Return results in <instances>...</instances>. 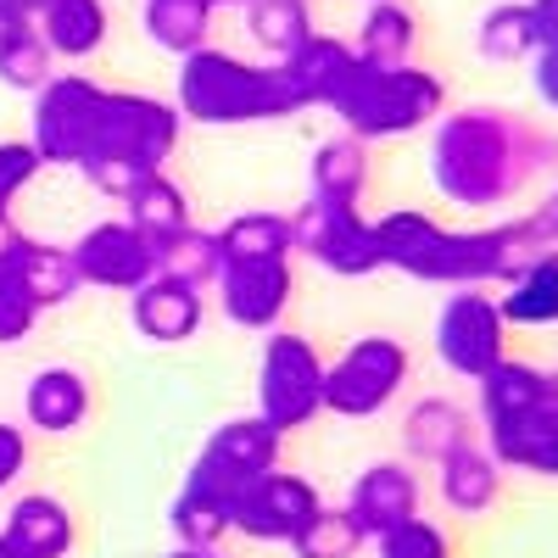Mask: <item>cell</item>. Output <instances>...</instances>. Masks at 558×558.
<instances>
[{
    "label": "cell",
    "instance_id": "3957f363",
    "mask_svg": "<svg viewBox=\"0 0 558 558\" xmlns=\"http://www.w3.org/2000/svg\"><path fill=\"white\" fill-rule=\"evenodd\" d=\"M173 107L191 123H274V118H296L302 101L279 62H246L235 51H202L179 57V78H173Z\"/></svg>",
    "mask_w": 558,
    "mask_h": 558
},
{
    "label": "cell",
    "instance_id": "603a6c76",
    "mask_svg": "<svg viewBox=\"0 0 558 558\" xmlns=\"http://www.w3.org/2000/svg\"><path fill=\"white\" fill-rule=\"evenodd\" d=\"M12 279L23 286V296L45 313V307H62L84 291V279L73 268V252L68 246H45V241H23L12 257H7Z\"/></svg>",
    "mask_w": 558,
    "mask_h": 558
},
{
    "label": "cell",
    "instance_id": "f1b7e54d",
    "mask_svg": "<svg viewBox=\"0 0 558 558\" xmlns=\"http://www.w3.org/2000/svg\"><path fill=\"white\" fill-rule=\"evenodd\" d=\"M413 45H418V17L408 7H397V0H368L352 51L375 68H402V62H413Z\"/></svg>",
    "mask_w": 558,
    "mask_h": 558
},
{
    "label": "cell",
    "instance_id": "4fadbf2b",
    "mask_svg": "<svg viewBox=\"0 0 558 558\" xmlns=\"http://www.w3.org/2000/svg\"><path fill=\"white\" fill-rule=\"evenodd\" d=\"M318 508L324 502H318V486L307 475L268 470L263 481H252L235 497V520H229V531H241L246 542H286L291 547Z\"/></svg>",
    "mask_w": 558,
    "mask_h": 558
},
{
    "label": "cell",
    "instance_id": "9c48e42d",
    "mask_svg": "<svg viewBox=\"0 0 558 558\" xmlns=\"http://www.w3.org/2000/svg\"><path fill=\"white\" fill-rule=\"evenodd\" d=\"M279 447H286V436H279L268 418H257V413L223 418V425L207 436V447L196 452V463H191V475H184V481L235 502L252 481H263L268 470H279Z\"/></svg>",
    "mask_w": 558,
    "mask_h": 558
},
{
    "label": "cell",
    "instance_id": "8992f818",
    "mask_svg": "<svg viewBox=\"0 0 558 558\" xmlns=\"http://www.w3.org/2000/svg\"><path fill=\"white\" fill-rule=\"evenodd\" d=\"M318 413H324V357L296 330H268L257 357V418H268L279 436H291L307 430Z\"/></svg>",
    "mask_w": 558,
    "mask_h": 558
},
{
    "label": "cell",
    "instance_id": "74e56055",
    "mask_svg": "<svg viewBox=\"0 0 558 558\" xmlns=\"http://www.w3.org/2000/svg\"><path fill=\"white\" fill-rule=\"evenodd\" d=\"M375 547H380V558H452L447 531H441V525H430V520H408V525L386 531Z\"/></svg>",
    "mask_w": 558,
    "mask_h": 558
},
{
    "label": "cell",
    "instance_id": "681fc988",
    "mask_svg": "<svg viewBox=\"0 0 558 558\" xmlns=\"http://www.w3.org/2000/svg\"><path fill=\"white\" fill-rule=\"evenodd\" d=\"M547 375H553V402H558V368H547Z\"/></svg>",
    "mask_w": 558,
    "mask_h": 558
},
{
    "label": "cell",
    "instance_id": "8fae6325",
    "mask_svg": "<svg viewBox=\"0 0 558 558\" xmlns=\"http://www.w3.org/2000/svg\"><path fill=\"white\" fill-rule=\"evenodd\" d=\"M291 246L307 252L318 268H330L341 279H363L386 268L380 263V235H375V218H363L357 207H330V202H313L291 218Z\"/></svg>",
    "mask_w": 558,
    "mask_h": 558
},
{
    "label": "cell",
    "instance_id": "f546056e",
    "mask_svg": "<svg viewBox=\"0 0 558 558\" xmlns=\"http://www.w3.org/2000/svg\"><path fill=\"white\" fill-rule=\"evenodd\" d=\"M246 34L257 39V51L268 62H286L318 28L307 17V0H246Z\"/></svg>",
    "mask_w": 558,
    "mask_h": 558
},
{
    "label": "cell",
    "instance_id": "44dd1931",
    "mask_svg": "<svg viewBox=\"0 0 558 558\" xmlns=\"http://www.w3.org/2000/svg\"><path fill=\"white\" fill-rule=\"evenodd\" d=\"M470 441H475V418L463 413L452 397H425V402H413L408 418H402V447L418 463H441V458H452L458 447H470Z\"/></svg>",
    "mask_w": 558,
    "mask_h": 558
},
{
    "label": "cell",
    "instance_id": "b9f144b4",
    "mask_svg": "<svg viewBox=\"0 0 558 558\" xmlns=\"http://www.w3.org/2000/svg\"><path fill=\"white\" fill-rule=\"evenodd\" d=\"M531 84H536V101L547 112H558V51H536L531 57Z\"/></svg>",
    "mask_w": 558,
    "mask_h": 558
},
{
    "label": "cell",
    "instance_id": "9a60e30c",
    "mask_svg": "<svg viewBox=\"0 0 558 558\" xmlns=\"http://www.w3.org/2000/svg\"><path fill=\"white\" fill-rule=\"evenodd\" d=\"M347 514H352V525L368 542H380L386 531L418 520V475L408 470V463H397V458L368 463V470L352 481V492H347Z\"/></svg>",
    "mask_w": 558,
    "mask_h": 558
},
{
    "label": "cell",
    "instance_id": "7402d4cb",
    "mask_svg": "<svg viewBox=\"0 0 558 558\" xmlns=\"http://www.w3.org/2000/svg\"><path fill=\"white\" fill-rule=\"evenodd\" d=\"M313 202H330V207H357L368 191V140L357 134H330L324 146L313 151Z\"/></svg>",
    "mask_w": 558,
    "mask_h": 558
},
{
    "label": "cell",
    "instance_id": "6da1fadb",
    "mask_svg": "<svg viewBox=\"0 0 558 558\" xmlns=\"http://www.w3.org/2000/svg\"><path fill=\"white\" fill-rule=\"evenodd\" d=\"M558 168V140L508 107H458L436 118L430 179L452 207H508Z\"/></svg>",
    "mask_w": 558,
    "mask_h": 558
},
{
    "label": "cell",
    "instance_id": "5bb4252c",
    "mask_svg": "<svg viewBox=\"0 0 558 558\" xmlns=\"http://www.w3.org/2000/svg\"><path fill=\"white\" fill-rule=\"evenodd\" d=\"M296 296L291 257H229L218 268V307L241 330H274Z\"/></svg>",
    "mask_w": 558,
    "mask_h": 558
},
{
    "label": "cell",
    "instance_id": "c3c4849f",
    "mask_svg": "<svg viewBox=\"0 0 558 558\" xmlns=\"http://www.w3.org/2000/svg\"><path fill=\"white\" fill-rule=\"evenodd\" d=\"M213 7H246V0H213Z\"/></svg>",
    "mask_w": 558,
    "mask_h": 558
},
{
    "label": "cell",
    "instance_id": "836d02e7",
    "mask_svg": "<svg viewBox=\"0 0 558 558\" xmlns=\"http://www.w3.org/2000/svg\"><path fill=\"white\" fill-rule=\"evenodd\" d=\"M213 0H146V34L173 57H191L213 34Z\"/></svg>",
    "mask_w": 558,
    "mask_h": 558
},
{
    "label": "cell",
    "instance_id": "cb8c5ba5",
    "mask_svg": "<svg viewBox=\"0 0 558 558\" xmlns=\"http://www.w3.org/2000/svg\"><path fill=\"white\" fill-rule=\"evenodd\" d=\"M7 536L28 553V558H68L73 553V514L68 502L51 492H28L12 502L7 514Z\"/></svg>",
    "mask_w": 558,
    "mask_h": 558
},
{
    "label": "cell",
    "instance_id": "277c9868",
    "mask_svg": "<svg viewBox=\"0 0 558 558\" xmlns=\"http://www.w3.org/2000/svg\"><path fill=\"white\" fill-rule=\"evenodd\" d=\"M447 107V89L430 68L418 62H402V68H375V62H352L347 84L336 89L330 112L341 118L347 134L357 140H397V134H413L436 123Z\"/></svg>",
    "mask_w": 558,
    "mask_h": 558
},
{
    "label": "cell",
    "instance_id": "ba28073f",
    "mask_svg": "<svg viewBox=\"0 0 558 558\" xmlns=\"http://www.w3.org/2000/svg\"><path fill=\"white\" fill-rule=\"evenodd\" d=\"M107 89L84 73H51L34 89V151L45 168H78L96 146V123H101Z\"/></svg>",
    "mask_w": 558,
    "mask_h": 558
},
{
    "label": "cell",
    "instance_id": "d6986e66",
    "mask_svg": "<svg viewBox=\"0 0 558 558\" xmlns=\"http://www.w3.org/2000/svg\"><path fill=\"white\" fill-rule=\"evenodd\" d=\"M23 418L45 436H73L84 418H89V380L68 363H51L39 368L23 391Z\"/></svg>",
    "mask_w": 558,
    "mask_h": 558
},
{
    "label": "cell",
    "instance_id": "7a4b0ae2",
    "mask_svg": "<svg viewBox=\"0 0 558 558\" xmlns=\"http://www.w3.org/2000/svg\"><path fill=\"white\" fill-rule=\"evenodd\" d=\"M380 235V263L425 279V286H447V291H470V286H508L531 257L547 252L536 218H514V223H492V229H447L418 207H397L386 218H375Z\"/></svg>",
    "mask_w": 558,
    "mask_h": 558
},
{
    "label": "cell",
    "instance_id": "60d3db41",
    "mask_svg": "<svg viewBox=\"0 0 558 558\" xmlns=\"http://www.w3.org/2000/svg\"><path fill=\"white\" fill-rule=\"evenodd\" d=\"M28 470V436L17 425H0V492Z\"/></svg>",
    "mask_w": 558,
    "mask_h": 558
},
{
    "label": "cell",
    "instance_id": "f6af8a7d",
    "mask_svg": "<svg viewBox=\"0 0 558 558\" xmlns=\"http://www.w3.org/2000/svg\"><path fill=\"white\" fill-rule=\"evenodd\" d=\"M51 0H0V12H17V17H39Z\"/></svg>",
    "mask_w": 558,
    "mask_h": 558
},
{
    "label": "cell",
    "instance_id": "d6a6232c",
    "mask_svg": "<svg viewBox=\"0 0 558 558\" xmlns=\"http://www.w3.org/2000/svg\"><path fill=\"white\" fill-rule=\"evenodd\" d=\"M229 520H235V502L207 492V486H191V481H184V492L168 508V525H173L179 547H218L229 536Z\"/></svg>",
    "mask_w": 558,
    "mask_h": 558
},
{
    "label": "cell",
    "instance_id": "7bdbcfd3",
    "mask_svg": "<svg viewBox=\"0 0 558 558\" xmlns=\"http://www.w3.org/2000/svg\"><path fill=\"white\" fill-rule=\"evenodd\" d=\"M531 17H536L542 51H558V0H531Z\"/></svg>",
    "mask_w": 558,
    "mask_h": 558
},
{
    "label": "cell",
    "instance_id": "d590c367",
    "mask_svg": "<svg viewBox=\"0 0 558 558\" xmlns=\"http://www.w3.org/2000/svg\"><path fill=\"white\" fill-rule=\"evenodd\" d=\"M223 263L229 257H291V218L286 213H241L218 229Z\"/></svg>",
    "mask_w": 558,
    "mask_h": 558
},
{
    "label": "cell",
    "instance_id": "ac0fdd59",
    "mask_svg": "<svg viewBox=\"0 0 558 558\" xmlns=\"http://www.w3.org/2000/svg\"><path fill=\"white\" fill-rule=\"evenodd\" d=\"M486 452L502 463V470L558 481V402H547V408L514 418V425L486 430Z\"/></svg>",
    "mask_w": 558,
    "mask_h": 558
},
{
    "label": "cell",
    "instance_id": "d4e9b609",
    "mask_svg": "<svg viewBox=\"0 0 558 558\" xmlns=\"http://www.w3.org/2000/svg\"><path fill=\"white\" fill-rule=\"evenodd\" d=\"M39 39L51 45V57H68V62H84L107 45V0H51L39 17Z\"/></svg>",
    "mask_w": 558,
    "mask_h": 558
},
{
    "label": "cell",
    "instance_id": "2e32d148",
    "mask_svg": "<svg viewBox=\"0 0 558 558\" xmlns=\"http://www.w3.org/2000/svg\"><path fill=\"white\" fill-rule=\"evenodd\" d=\"M129 318H134V330L146 336V341L179 347V341H191V336L202 330L207 302H202V291L179 286V279H168V274H157V279H146V286L134 291Z\"/></svg>",
    "mask_w": 558,
    "mask_h": 558
},
{
    "label": "cell",
    "instance_id": "52a82bcc",
    "mask_svg": "<svg viewBox=\"0 0 558 558\" xmlns=\"http://www.w3.org/2000/svg\"><path fill=\"white\" fill-rule=\"evenodd\" d=\"M408 368H413V357H408V347L397 336H363V341H352L336 363H324V413L375 418L408 386Z\"/></svg>",
    "mask_w": 558,
    "mask_h": 558
},
{
    "label": "cell",
    "instance_id": "f35d334b",
    "mask_svg": "<svg viewBox=\"0 0 558 558\" xmlns=\"http://www.w3.org/2000/svg\"><path fill=\"white\" fill-rule=\"evenodd\" d=\"M45 157L34 151V140H0V213H12V202L39 179Z\"/></svg>",
    "mask_w": 558,
    "mask_h": 558
},
{
    "label": "cell",
    "instance_id": "1f68e13d",
    "mask_svg": "<svg viewBox=\"0 0 558 558\" xmlns=\"http://www.w3.org/2000/svg\"><path fill=\"white\" fill-rule=\"evenodd\" d=\"M475 51L486 62H531L542 51L531 0H502V7H492L481 17V28H475Z\"/></svg>",
    "mask_w": 558,
    "mask_h": 558
},
{
    "label": "cell",
    "instance_id": "7c38bea8",
    "mask_svg": "<svg viewBox=\"0 0 558 558\" xmlns=\"http://www.w3.org/2000/svg\"><path fill=\"white\" fill-rule=\"evenodd\" d=\"M68 252L84 286H101V291H140L146 279H157V246L129 218L89 223Z\"/></svg>",
    "mask_w": 558,
    "mask_h": 558
},
{
    "label": "cell",
    "instance_id": "5b68a950",
    "mask_svg": "<svg viewBox=\"0 0 558 558\" xmlns=\"http://www.w3.org/2000/svg\"><path fill=\"white\" fill-rule=\"evenodd\" d=\"M179 129H184V118H179L173 101L146 96V89H107L96 146H89L84 162H123V168H140V173H162V162L179 146Z\"/></svg>",
    "mask_w": 558,
    "mask_h": 558
},
{
    "label": "cell",
    "instance_id": "4316f807",
    "mask_svg": "<svg viewBox=\"0 0 558 558\" xmlns=\"http://www.w3.org/2000/svg\"><path fill=\"white\" fill-rule=\"evenodd\" d=\"M508 324H525V330H547L558 324V246H547L542 257H531L497 296Z\"/></svg>",
    "mask_w": 558,
    "mask_h": 558
},
{
    "label": "cell",
    "instance_id": "ee69618b",
    "mask_svg": "<svg viewBox=\"0 0 558 558\" xmlns=\"http://www.w3.org/2000/svg\"><path fill=\"white\" fill-rule=\"evenodd\" d=\"M23 241H28V235H23L17 223H12V213H0V263H7V257H12Z\"/></svg>",
    "mask_w": 558,
    "mask_h": 558
},
{
    "label": "cell",
    "instance_id": "8d00e7d4",
    "mask_svg": "<svg viewBox=\"0 0 558 558\" xmlns=\"http://www.w3.org/2000/svg\"><path fill=\"white\" fill-rule=\"evenodd\" d=\"M363 531L352 525L347 508H318V514L302 525V536L291 542L296 558H357L363 553Z\"/></svg>",
    "mask_w": 558,
    "mask_h": 558
},
{
    "label": "cell",
    "instance_id": "e0dca14e",
    "mask_svg": "<svg viewBox=\"0 0 558 558\" xmlns=\"http://www.w3.org/2000/svg\"><path fill=\"white\" fill-rule=\"evenodd\" d=\"M475 391H481V425L497 430V425H514V418L547 408L553 402V375L536 368V363H525V357H502L492 375L475 380Z\"/></svg>",
    "mask_w": 558,
    "mask_h": 558
},
{
    "label": "cell",
    "instance_id": "ffe728a7",
    "mask_svg": "<svg viewBox=\"0 0 558 558\" xmlns=\"http://www.w3.org/2000/svg\"><path fill=\"white\" fill-rule=\"evenodd\" d=\"M352 62H357L352 39L313 34V39L302 45V51H296V57H286L279 68H286V78H291V89H296V101H302V112H307V107H330V101H336V89L347 84Z\"/></svg>",
    "mask_w": 558,
    "mask_h": 558
},
{
    "label": "cell",
    "instance_id": "7dc6e473",
    "mask_svg": "<svg viewBox=\"0 0 558 558\" xmlns=\"http://www.w3.org/2000/svg\"><path fill=\"white\" fill-rule=\"evenodd\" d=\"M0 558H28V553H23V547L7 536V531H0Z\"/></svg>",
    "mask_w": 558,
    "mask_h": 558
},
{
    "label": "cell",
    "instance_id": "484cf974",
    "mask_svg": "<svg viewBox=\"0 0 558 558\" xmlns=\"http://www.w3.org/2000/svg\"><path fill=\"white\" fill-rule=\"evenodd\" d=\"M436 475H441V502L452 508V514H486V508L497 502V492H502V463L481 441L441 458Z\"/></svg>",
    "mask_w": 558,
    "mask_h": 558
},
{
    "label": "cell",
    "instance_id": "e575fe53",
    "mask_svg": "<svg viewBox=\"0 0 558 558\" xmlns=\"http://www.w3.org/2000/svg\"><path fill=\"white\" fill-rule=\"evenodd\" d=\"M218 268H223V246H218V235H207L196 223L184 229V235H173L168 246H157V274L179 279V286H191V291L218 286Z\"/></svg>",
    "mask_w": 558,
    "mask_h": 558
},
{
    "label": "cell",
    "instance_id": "bcb514c9",
    "mask_svg": "<svg viewBox=\"0 0 558 558\" xmlns=\"http://www.w3.org/2000/svg\"><path fill=\"white\" fill-rule=\"evenodd\" d=\"M168 558H223V553L218 547H173Z\"/></svg>",
    "mask_w": 558,
    "mask_h": 558
},
{
    "label": "cell",
    "instance_id": "83f0119b",
    "mask_svg": "<svg viewBox=\"0 0 558 558\" xmlns=\"http://www.w3.org/2000/svg\"><path fill=\"white\" fill-rule=\"evenodd\" d=\"M123 218H129L151 246H168L173 235H184V229H191V202H184V191H179L168 173H146V179H140L134 191L123 196Z\"/></svg>",
    "mask_w": 558,
    "mask_h": 558
},
{
    "label": "cell",
    "instance_id": "30bf717a",
    "mask_svg": "<svg viewBox=\"0 0 558 558\" xmlns=\"http://www.w3.org/2000/svg\"><path fill=\"white\" fill-rule=\"evenodd\" d=\"M436 357L458 380H481L508 357V318L481 286L452 291L436 313Z\"/></svg>",
    "mask_w": 558,
    "mask_h": 558
},
{
    "label": "cell",
    "instance_id": "ab89813d",
    "mask_svg": "<svg viewBox=\"0 0 558 558\" xmlns=\"http://www.w3.org/2000/svg\"><path fill=\"white\" fill-rule=\"evenodd\" d=\"M34 324H39V307L23 296V286L12 279V268L0 263V347H17L34 336Z\"/></svg>",
    "mask_w": 558,
    "mask_h": 558
},
{
    "label": "cell",
    "instance_id": "4dcf8cb0",
    "mask_svg": "<svg viewBox=\"0 0 558 558\" xmlns=\"http://www.w3.org/2000/svg\"><path fill=\"white\" fill-rule=\"evenodd\" d=\"M45 78H51V45L39 39V23L17 17V12H0V84L34 96Z\"/></svg>",
    "mask_w": 558,
    "mask_h": 558
}]
</instances>
